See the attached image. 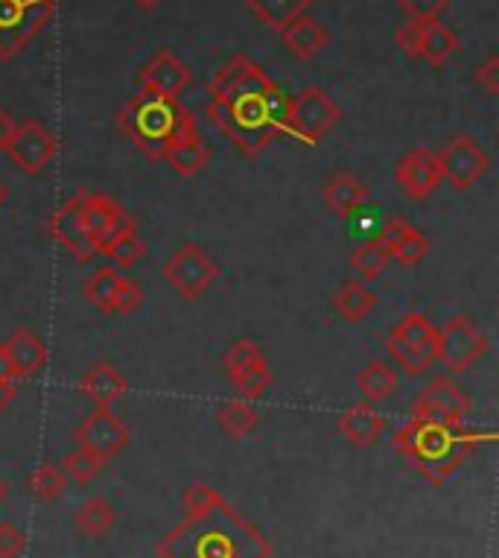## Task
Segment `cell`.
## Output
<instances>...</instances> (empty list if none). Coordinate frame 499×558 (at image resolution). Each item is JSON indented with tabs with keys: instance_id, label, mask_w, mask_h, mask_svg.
<instances>
[{
	"instance_id": "obj_1",
	"label": "cell",
	"mask_w": 499,
	"mask_h": 558,
	"mask_svg": "<svg viewBox=\"0 0 499 558\" xmlns=\"http://www.w3.org/2000/svg\"><path fill=\"white\" fill-rule=\"evenodd\" d=\"M208 118L243 156H257L287 135L290 97L248 56H234L208 83Z\"/></svg>"
},
{
	"instance_id": "obj_2",
	"label": "cell",
	"mask_w": 499,
	"mask_h": 558,
	"mask_svg": "<svg viewBox=\"0 0 499 558\" xmlns=\"http://www.w3.org/2000/svg\"><path fill=\"white\" fill-rule=\"evenodd\" d=\"M158 558H272V544L228 504L184 518L158 544Z\"/></svg>"
},
{
	"instance_id": "obj_3",
	"label": "cell",
	"mask_w": 499,
	"mask_h": 558,
	"mask_svg": "<svg viewBox=\"0 0 499 558\" xmlns=\"http://www.w3.org/2000/svg\"><path fill=\"white\" fill-rule=\"evenodd\" d=\"M482 436L467 424H441L412 415L394 436V448L406 457L429 483L441 485L473 450L479 448Z\"/></svg>"
},
{
	"instance_id": "obj_4",
	"label": "cell",
	"mask_w": 499,
	"mask_h": 558,
	"mask_svg": "<svg viewBox=\"0 0 499 558\" xmlns=\"http://www.w3.org/2000/svg\"><path fill=\"white\" fill-rule=\"evenodd\" d=\"M187 114L191 111L184 109L179 100H167V97H158V94L141 92L118 114V126L141 153L163 161V153H167L170 141H173Z\"/></svg>"
},
{
	"instance_id": "obj_5",
	"label": "cell",
	"mask_w": 499,
	"mask_h": 558,
	"mask_svg": "<svg viewBox=\"0 0 499 558\" xmlns=\"http://www.w3.org/2000/svg\"><path fill=\"white\" fill-rule=\"evenodd\" d=\"M59 0H0V59L10 62L50 24Z\"/></svg>"
},
{
	"instance_id": "obj_6",
	"label": "cell",
	"mask_w": 499,
	"mask_h": 558,
	"mask_svg": "<svg viewBox=\"0 0 499 558\" xmlns=\"http://www.w3.org/2000/svg\"><path fill=\"white\" fill-rule=\"evenodd\" d=\"M342 118V109L330 100L318 85L301 92L295 100L290 102V123H287V135L299 144L316 147L318 141L337 126Z\"/></svg>"
},
{
	"instance_id": "obj_7",
	"label": "cell",
	"mask_w": 499,
	"mask_h": 558,
	"mask_svg": "<svg viewBox=\"0 0 499 558\" xmlns=\"http://www.w3.org/2000/svg\"><path fill=\"white\" fill-rule=\"evenodd\" d=\"M488 337L467 316H453L445 328L438 330L436 360L445 363L447 372L464 375L488 354Z\"/></svg>"
},
{
	"instance_id": "obj_8",
	"label": "cell",
	"mask_w": 499,
	"mask_h": 558,
	"mask_svg": "<svg viewBox=\"0 0 499 558\" xmlns=\"http://www.w3.org/2000/svg\"><path fill=\"white\" fill-rule=\"evenodd\" d=\"M217 275L219 266L214 264L208 257V252L196 246V243H184V246L163 264V278H167V284L173 287L175 293L182 295V299H187V302L199 299V295L217 281Z\"/></svg>"
},
{
	"instance_id": "obj_9",
	"label": "cell",
	"mask_w": 499,
	"mask_h": 558,
	"mask_svg": "<svg viewBox=\"0 0 499 558\" xmlns=\"http://www.w3.org/2000/svg\"><path fill=\"white\" fill-rule=\"evenodd\" d=\"M3 153L10 156V161L21 173L38 175L59 153V137L47 132L38 120H24V123H15V132Z\"/></svg>"
},
{
	"instance_id": "obj_10",
	"label": "cell",
	"mask_w": 499,
	"mask_h": 558,
	"mask_svg": "<svg viewBox=\"0 0 499 558\" xmlns=\"http://www.w3.org/2000/svg\"><path fill=\"white\" fill-rule=\"evenodd\" d=\"M436 161L441 179H447L459 191L473 187L490 170V158L485 156V149L467 135H455L441 153H436Z\"/></svg>"
},
{
	"instance_id": "obj_11",
	"label": "cell",
	"mask_w": 499,
	"mask_h": 558,
	"mask_svg": "<svg viewBox=\"0 0 499 558\" xmlns=\"http://www.w3.org/2000/svg\"><path fill=\"white\" fill-rule=\"evenodd\" d=\"M129 222L132 220L126 217V211L111 196L85 193V199H82V229H85V238L94 246V252H106L111 240L118 238Z\"/></svg>"
},
{
	"instance_id": "obj_12",
	"label": "cell",
	"mask_w": 499,
	"mask_h": 558,
	"mask_svg": "<svg viewBox=\"0 0 499 558\" xmlns=\"http://www.w3.org/2000/svg\"><path fill=\"white\" fill-rule=\"evenodd\" d=\"M467 412H471V398L459 386L450 384L447 377H438L429 386H424L412 403V415L441 424H462Z\"/></svg>"
},
{
	"instance_id": "obj_13",
	"label": "cell",
	"mask_w": 499,
	"mask_h": 558,
	"mask_svg": "<svg viewBox=\"0 0 499 558\" xmlns=\"http://www.w3.org/2000/svg\"><path fill=\"white\" fill-rule=\"evenodd\" d=\"M76 445L85 450H94L97 457L109 462L111 457H118L120 450L129 445V427L120 422L111 410H94L85 422L73 433Z\"/></svg>"
},
{
	"instance_id": "obj_14",
	"label": "cell",
	"mask_w": 499,
	"mask_h": 558,
	"mask_svg": "<svg viewBox=\"0 0 499 558\" xmlns=\"http://www.w3.org/2000/svg\"><path fill=\"white\" fill-rule=\"evenodd\" d=\"M137 83H141V92L158 94V97H167V100H179V94L191 85V71L175 53L158 50L153 62L141 71Z\"/></svg>"
},
{
	"instance_id": "obj_15",
	"label": "cell",
	"mask_w": 499,
	"mask_h": 558,
	"mask_svg": "<svg viewBox=\"0 0 499 558\" xmlns=\"http://www.w3.org/2000/svg\"><path fill=\"white\" fill-rule=\"evenodd\" d=\"M394 175H398L400 191L415 202L427 199L429 193L441 184V170H438L436 153H429L424 147L412 149V153L400 158Z\"/></svg>"
},
{
	"instance_id": "obj_16",
	"label": "cell",
	"mask_w": 499,
	"mask_h": 558,
	"mask_svg": "<svg viewBox=\"0 0 499 558\" xmlns=\"http://www.w3.org/2000/svg\"><path fill=\"white\" fill-rule=\"evenodd\" d=\"M208 158L210 153L205 147V141H202L199 129H196V120H193V114H187L182 126H179V132H175V137L170 141L167 153H163V161L173 167L179 175L191 179V175L205 170Z\"/></svg>"
},
{
	"instance_id": "obj_17",
	"label": "cell",
	"mask_w": 499,
	"mask_h": 558,
	"mask_svg": "<svg viewBox=\"0 0 499 558\" xmlns=\"http://www.w3.org/2000/svg\"><path fill=\"white\" fill-rule=\"evenodd\" d=\"M82 199H85V193H73L71 199L64 202L62 208L53 214V220H50V234H53L76 260H92L97 252H94V246L88 243V238H85V229H82Z\"/></svg>"
},
{
	"instance_id": "obj_18",
	"label": "cell",
	"mask_w": 499,
	"mask_h": 558,
	"mask_svg": "<svg viewBox=\"0 0 499 558\" xmlns=\"http://www.w3.org/2000/svg\"><path fill=\"white\" fill-rule=\"evenodd\" d=\"M380 240L389 248L391 260H398L403 266H418L427 257V238L415 226H409V222L398 220V217H391L386 222Z\"/></svg>"
},
{
	"instance_id": "obj_19",
	"label": "cell",
	"mask_w": 499,
	"mask_h": 558,
	"mask_svg": "<svg viewBox=\"0 0 499 558\" xmlns=\"http://www.w3.org/2000/svg\"><path fill=\"white\" fill-rule=\"evenodd\" d=\"M382 427V415L374 410V403L368 401H356L354 407H348L342 415H339V433L345 436L354 448H372L374 441L380 439Z\"/></svg>"
},
{
	"instance_id": "obj_20",
	"label": "cell",
	"mask_w": 499,
	"mask_h": 558,
	"mask_svg": "<svg viewBox=\"0 0 499 558\" xmlns=\"http://www.w3.org/2000/svg\"><path fill=\"white\" fill-rule=\"evenodd\" d=\"M80 389L94 401L97 410H111L114 403L126 395L129 384L126 377L120 375L118 366L111 363H97L85 372V377L80 380Z\"/></svg>"
},
{
	"instance_id": "obj_21",
	"label": "cell",
	"mask_w": 499,
	"mask_h": 558,
	"mask_svg": "<svg viewBox=\"0 0 499 558\" xmlns=\"http://www.w3.org/2000/svg\"><path fill=\"white\" fill-rule=\"evenodd\" d=\"M3 345H7V354H10L12 368H15L19 380H29V377L38 375L45 368L47 345L33 330L19 328L10 337V342H3Z\"/></svg>"
},
{
	"instance_id": "obj_22",
	"label": "cell",
	"mask_w": 499,
	"mask_h": 558,
	"mask_svg": "<svg viewBox=\"0 0 499 558\" xmlns=\"http://www.w3.org/2000/svg\"><path fill=\"white\" fill-rule=\"evenodd\" d=\"M368 199V187H365L354 173L333 175L325 187V205L337 217H354Z\"/></svg>"
},
{
	"instance_id": "obj_23",
	"label": "cell",
	"mask_w": 499,
	"mask_h": 558,
	"mask_svg": "<svg viewBox=\"0 0 499 558\" xmlns=\"http://www.w3.org/2000/svg\"><path fill=\"white\" fill-rule=\"evenodd\" d=\"M283 45L290 47L292 56L301 62H309L313 56H318L327 45V29L309 15H301L299 21H292L290 27L283 29Z\"/></svg>"
},
{
	"instance_id": "obj_24",
	"label": "cell",
	"mask_w": 499,
	"mask_h": 558,
	"mask_svg": "<svg viewBox=\"0 0 499 558\" xmlns=\"http://www.w3.org/2000/svg\"><path fill=\"white\" fill-rule=\"evenodd\" d=\"M313 0H245V7L275 33H283L292 21H299Z\"/></svg>"
},
{
	"instance_id": "obj_25",
	"label": "cell",
	"mask_w": 499,
	"mask_h": 558,
	"mask_svg": "<svg viewBox=\"0 0 499 558\" xmlns=\"http://www.w3.org/2000/svg\"><path fill=\"white\" fill-rule=\"evenodd\" d=\"M455 50H459V38L441 21L429 19L421 24V59H427L429 64L441 68Z\"/></svg>"
},
{
	"instance_id": "obj_26",
	"label": "cell",
	"mask_w": 499,
	"mask_h": 558,
	"mask_svg": "<svg viewBox=\"0 0 499 558\" xmlns=\"http://www.w3.org/2000/svg\"><path fill=\"white\" fill-rule=\"evenodd\" d=\"M73 523H76V530L85 532L88 538H102V535L118 523V512H114V506H111L106 497H92V500H85V504L76 509Z\"/></svg>"
},
{
	"instance_id": "obj_27",
	"label": "cell",
	"mask_w": 499,
	"mask_h": 558,
	"mask_svg": "<svg viewBox=\"0 0 499 558\" xmlns=\"http://www.w3.org/2000/svg\"><path fill=\"white\" fill-rule=\"evenodd\" d=\"M389 337L400 339V342H406V345L418 348V351H427L436 357L438 351V328L429 325V319L424 313H409L403 319L398 322V328L391 330Z\"/></svg>"
},
{
	"instance_id": "obj_28",
	"label": "cell",
	"mask_w": 499,
	"mask_h": 558,
	"mask_svg": "<svg viewBox=\"0 0 499 558\" xmlns=\"http://www.w3.org/2000/svg\"><path fill=\"white\" fill-rule=\"evenodd\" d=\"M356 386H360V392L365 395V401L368 403L386 401V398L394 392V386H398V372H394L389 363H382V360H372V363L360 372V377H356Z\"/></svg>"
},
{
	"instance_id": "obj_29",
	"label": "cell",
	"mask_w": 499,
	"mask_h": 558,
	"mask_svg": "<svg viewBox=\"0 0 499 558\" xmlns=\"http://www.w3.org/2000/svg\"><path fill=\"white\" fill-rule=\"evenodd\" d=\"M337 311L345 316L348 322H363L368 313L377 307V295L363 284V281H348L337 295H333Z\"/></svg>"
},
{
	"instance_id": "obj_30",
	"label": "cell",
	"mask_w": 499,
	"mask_h": 558,
	"mask_svg": "<svg viewBox=\"0 0 499 558\" xmlns=\"http://www.w3.org/2000/svg\"><path fill=\"white\" fill-rule=\"evenodd\" d=\"M120 278H123V275H120L114 266H100V269L92 275V281L85 284V299H88L102 316H111V313H114V295H118Z\"/></svg>"
},
{
	"instance_id": "obj_31",
	"label": "cell",
	"mask_w": 499,
	"mask_h": 558,
	"mask_svg": "<svg viewBox=\"0 0 499 558\" xmlns=\"http://www.w3.org/2000/svg\"><path fill=\"white\" fill-rule=\"evenodd\" d=\"M228 380L234 384V389L243 398H257V395H264L272 384V368H269V360L257 357L252 363H245L243 368H236L234 375H228Z\"/></svg>"
},
{
	"instance_id": "obj_32",
	"label": "cell",
	"mask_w": 499,
	"mask_h": 558,
	"mask_svg": "<svg viewBox=\"0 0 499 558\" xmlns=\"http://www.w3.org/2000/svg\"><path fill=\"white\" fill-rule=\"evenodd\" d=\"M217 422L231 439H243V436H248V433L255 430L257 422H260V415H257V410L248 401H228L226 407L217 412Z\"/></svg>"
},
{
	"instance_id": "obj_33",
	"label": "cell",
	"mask_w": 499,
	"mask_h": 558,
	"mask_svg": "<svg viewBox=\"0 0 499 558\" xmlns=\"http://www.w3.org/2000/svg\"><path fill=\"white\" fill-rule=\"evenodd\" d=\"M146 246H144V240L137 238V229H135V222H129L126 229L120 231L118 238L111 240L109 248L102 252L106 257H111V264L118 266V269H132V266L144 257Z\"/></svg>"
},
{
	"instance_id": "obj_34",
	"label": "cell",
	"mask_w": 499,
	"mask_h": 558,
	"mask_svg": "<svg viewBox=\"0 0 499 558\" xmlns=\"http://www.w3.org/2000/svg\"><path fill=\"white\" fill-rule=\"evenodd\" d=\"M389 264L391 255L380 238L363 243V246L354 252V257H351V266H354L360 275H365V278H377V275H382L389 269Z\"/></svg>"
},
{
	"instance_id": "obj_35",
	"label": "cell",
	"mask_w": 499,
	"mask_h": 558,
	"mask_svg": "<svg viewBox=\"0 0 499 558\" xmlns=\"http://www.w3.org/2000/svg\"><path fill=\"white\" fill-rule=\"evenodd\" d=\"M29 492L38 497V500H56L68 492V476H64L62 465H53V462H41L36 468V474L29 476Z\"/></svg>"
},
{
	"instance_id": "obj_36",
	"label": "cell",
	"mask_w": 499,
	"mask_h": 558,
	"mask_svg": "<svg viewBox=\"0 0 499 558\" xmlns=\"http://www.w3.org/2000/svg\"><path fill=\"white\" fill-rule=\"evenodd\" d=\"M102 465H106V459L97 457L94 450L76 448V450H71L68 457H64L62 471H64V476H68V480H73V483L88 485L94 476L100 474Z\"/></svg>"
},
{
	"instance_id": "obj_37",
	"label": "cell",
	"mask_w": 499,
	"mask_h": 558,
	"mask_svg": "<svg viewBox=\"0 0 499 558\" xmlns=\"http://www.w3.org/2000/svg\"><path fill=\"white\" fill-rule=\"evenodd\" d=\"M386 351H389V357L398 363L406 375H424L433 363H436V357L433 354H427V351H418V348L406 345V342H400V339L389 337L386 339Z\"/></svg>"
},
{
	"instance_id": "obj_38",
	"label": "cell",
	"mask_w": 499,
	"mask_h": 558,
	"mask_svg": "<svg viewBox=\"0 0 499 558\" xmlns=\"http://www.w3.org/2000/svg\"><path fill=\"white\" fill-rule=\"evenodd\" d=\"M226 504V497L219 495L217 488H210L208 483H193L187 485V492L182 497L184 518H199V514H208L210 509Z\"/></svg>"
},
{
	"instance_id": "obj_39",
	"label": "cell",
	"mask_w": 499,
	"mask_h": 558,
	"mask_svg": "<svg viewBox=\"0 0 499 558\" xmlns=\"http://www.w3.org/2000/svg\"><path fill=\"white\" fill-rule=\"evenodd\" d=\"M266 351L260 345H257L255 339H240V342H234V345L228 348L226 360H222V366H226L228 375H234L236 368H243L245 363H252V360L264 357Z\"/></svg>"
},
{
	"instance_id": "obj_40",
	"label": "cell",
	"mask_w": 499,
	"mask_h": 558,
	"mask_svg": "<svg viewBox=\"0 0 499 558\" xmlns=\"http://www.w3.org/2000/svg\"><path fill=\"white\" fill-rule=\"evenodd\" d=\"M394 3H398L400 10L406 12L412 21H429L438 19L453 0H394Z\"/></svg>"
},
{
	"instance_id": "obj_41",
	"label": "cell",
	"mask_w": 499,
	"mask_h": 558,
	"mask_svg": "<svg viewBox=\"0 0 499 558\" xmlns=\"http://www.w3.org/2000/svg\"><path fill=\"white\" fill-rule=\"evenodd\" d=\"M144 304V293H141V287L135 281H129L126 275L120 278V287H118V295H114V313L120 316H132Z\"/></svg>"
},
{
	"instance_id": "obj_42",
	"label": "cell",
	"mask_w": 499,
	"mask_h": 558,
	"mask_svg": "<svg viewBox=\"0 0 499 558\" xmlns=\"http://www.w3.org/2000/svg\"><path fill=\"white\" fill-rule=\"evenodd\" d=\"M27 549V535L15 523H0V558H19Z\"/></svg>"
},
{
	"instance_id": "obj_43",
	"label": "cell",
	"mask_w": 499,
	"mask_h": 558,
	"mask_svg": "<svg viewBox=\"0 0 499 558\" xmlns=\"http://www.w3.org/2000/svg\"><path fill=\"white\" fill-rule=\"evenodd\" d=\"M421 24L424 21H412L409 19L406 24H400V29L394 33V41L409 59H421Z\"/></svg>"
},
{
	"instance_id": "obj_44",
	"label": "cell",
	"mask_w": 499,
	"mask_h": 558,
	"mask_svg": "<svg viewBox=\"0 0 499 558\" xmlns=\"http://www.w3.org/2000/svg\"><path fill=\"white\" fill-rule=\"evenodd\" d=\"M476 85L485 88V94L490 97H497L499 94V56H490L488 62L482 64L479 71H476Z\"/></svg>"
},
{
	"instance_id": "obj_45",
	"label": "cell",
	"mask_w": 499,
	"mask_h": 558,
	"mask_svg": "<svg viewBox=\"0 0 499 558\" xmlns=\"http://www.w3.org/2000/svg\"><path fill=\"white\" fill-rule=\"evenodd\" d=\"M12 132H15V120L10 118V111L0 109V153L7 149V144H10Z\"/></svg>"
},
{
	"instance_id": "obj_46",
	"label": "cell",
	"mask_w": 499,
	"mask_h": 558,
	"mask_svg": "<svg viewBox=\"0 0 499 558\" xmlns=\"http://www.w3.org/2000/svg\"><path fill=\"white\" fill-rule=\"evenodd\" d=\"M15 398H19V386H15V380H0V410H7Z\"/></svg>"
},
{
	"instance_id": "obj_47",
	"label": "cell",
	"mask_w": 499,
	"mask_h": 558,
	"mask_svg": "<svg viewBox=\"0 0 499 558\" xmlns=\"http://www.w3.org/2000/svg\"><path fill=\"white\" fill-rule=\"evenodd\" d=\"M0 380H19L15 368H12V360L7 354V345L0 342Z\"/></svg>"
},
{
	"instance_id": "obj_48",
	"label": "cell",
	"mask_w": 499,
	"mask_h": 558,
	"mask_svg": "<svg viewBox=\"0 0 499 558\" xmlns=\"http://www.w3.org/2000/svg\"><path fill=\"white\" fill-rule=\"evenodd\" d=\"M135 3L141 7V10H155V7H158L161 0H135Z\"/></svg>"
},
{
	"instance_id": "obj_49",
	"label": "cell",
	"mask_w": 499,
	"mask_h": 558,
	"mask_svg": "<svg viewBox=\"0 0 499 558\" xmlns=\"http://www.w3.org/2000/svg\"><path fill=\"white\" fill-rule=\"evenodd\" d=\"M3 497H7V485H3V480H0V504H3Z\"/></svg>"
},
{
	"instance_id": "obj_50",
	"label": "cell",
	"mask_w": 499,
	"mask_h": 558,
	"mask_svg": "<svg viewBox=\"0 0 499 558\" xmlns=\"http://www.w3.org/2000/svg\"><path fill=\"white\" fill-rule=\"evenodd\" d=\"M3 199H7V191H3V184H0V205H3Z\"/></svg>"
}]
</instances>
